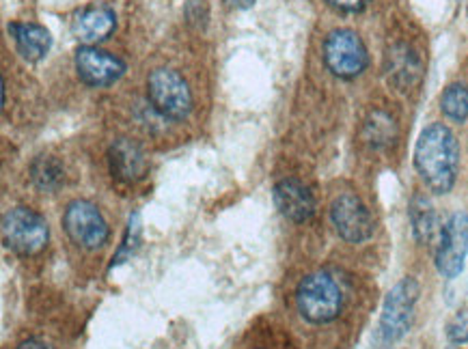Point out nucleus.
Returning <instances> with one entry per match:
<instances>
[{"label": "nucleus", "mask_w": 468, "mask_h": 349, "mask_svg": "<svg viewBox=\"0 0 468 349\" xmlns=\"http://www.w3.org/2000/svg\"><path fill=\"white\" fill-rule=\"evenodd\" d=\"M147 99L160 116L181 121L192 110V93L188 82L175 69H153L147 78Z\"/></svg>", "instance_id": "4"}, {"label": "nucleus", "mask_w": 468, "mask_h": 349, "mask_svg": "<svg viewBox=\"0 0 468 349\" xmlns=\"http://www.w3.org/2000/svg\"><path fill=\"white\" fill-rule=\"evenodd\" d=\"M468 257V214L455 212L443 225L436 248V270L443 279L454 280L464 271Z\"/></svg>", "instance_id": "7"}, {"label": "nucleus", "mask_w": 468, "mask_h": 349, "mask_svg": "<svg viewBox=\"0 0 468 349\" xmlns=\"http://www.w3.org/2000/svg\"><path fill=\"white\" fill-rule=\"evenodd\" d=\"M440 110L447 119L455 124H464L468 119V87L464 85H449L440 96Z\"/></svg>", "instance_id": "19"}, {"label": "nucleus", "mask_w": 468, "mask_h": 349, "mask_svg": "<svg viewBox=\"0 0 468 349\" xmlns=\"http://www.w3.org/2000/svg\"><path fill=\"white\" fill-rule=\"evenodd\" d=\"M330 223L344 242L362 243L373 235V218L356 194L341 192L330 203Z\"/></svg>", "instance_id": "9"}, {"label": "nucleus", "mask_w": 468, "mask_h": 349, "mask_svg": "<svg viewBox=\"0 0 468 349\" xmlns=\"http://www.w3.org/2000/svg\"><path fill=\"white\" fill-rule=\"evenodd\" d=\"M108 166L115 179L136 184L147 173V158L134 141L119 138L108 149Z\"/></svg>", "instance_id": "13"}, {"label": "nucleus", "mask_w": 468, "mask_h": 349, "mask_svg": "<svg viewBox=\"0 0 468 349\" xmlns=\"http://www.w3.org/2000/svg\"><path fill=\"white\" fill-rule=\"evenodd\" d=\"M65 169L54 155H37L31 164V181L41 192H52L63 184Z\"/></svg>", "instance_id": "18"}, {"label": "nucleus", "mask_w": 468, "mask_h": 349, "mask_svg": "<svg viewBox=\"0 0 468 349\" xmlns=\"http://www.w3.org/2000/svg\"><path fill=\"white\" fill-rule=\"evenodd\" d=\"M408 216H410V225H412V235L415 240L421 243H429L432 237L436 235V226H438V218H436V209H434L432 201L423 194H415L410 198V207H408Z\"/></svg>", "instance_id": "16"}, {"label": "nucleus", "mask_w": 468, "mask_h": 349, "mask_svg": "<svg viewBox=\"0 0 468 349\" xmlns=\"http://www.w3.org/2000/svg\"><path fill=\"white\" fill-rule=\"evenodd\" d=\"M18 349H52V347L40 339H29V341H22Z\"/></svg>", "instance_id": "23"}, {"label": "nucleus", "mask_w": 468, "mask_h": 349, "mask_svg": "<svg viewBox=\"0 0 468 349\" xmlns=\"http://www.w3.org/2000/svg\"><path fill=\"white\" fill-rule=\"evenodd\" d=\"M227 3L235 9H249V7H252V5H255V0H227Z\"/></svg>", "instance_id": "24"}, {"label": "nucleus", "mask_w": 468, "mask_h": 349, "mask_svg": "<svg viewBox=\"0 0 468 349\" xmlns=\"http://www.w3.org/2000/svg\"><path fill=\"white\" fill-rule=\"evenodd\" d=\"M324 63L333 76L341 80H354L367 69L369 54L354 31L337 29L324 41Z\"/></svg>", "instance_id": "6"}, {"label": "nucleus", "mask_w": 468, "mask_h": 349, "mask_svg": "<svg viewBox=\"0 0 468 349\" xmlns=\"http://www.w3.org/2000/svg\"><path fill=\"white\" fill-rule=\"evenodd\" d=\"M362 138L372 149H387L398 138V124L384 110H373L362 125Z\"/></svg>", "instance_id": "17"}, {"label": "nucleus", "mask_w": 468, "mask_h": 349, "mask_svg": "<svg viewBox=\"0 0 468 349\" xmlns=\"http://www.w3.org/2000/svg\"><path fill=\"white\" fill-rule=\"evenodd\" d=\"M272 201L277 205L279 214L283 218H288L289 223L302 225L307 220L313 218L316 214V198L313 192L302 184L300 179L288 177V179H280L277 186L272 188Z\"/></svg>", "instance_id": "11"}, {"label": "nucleus", "mask_w": 468, "mask_h": 349, "mask_svg": "<svg viewBox=\"0 0 468 349\" xmlns=\"http://www.w3.org/2000/svg\"><path fill=\"white\" fill-rule=\"evenodd\" d=\"M296 308L309 324H330L344 310V291L328 271H313L296 287Z\"/></svg>", "instance_id": "2"}, {"label": "nucleus", "mask_w": 468, "mask_h": 349, "mask_svg": "<svg viewBox=\"0 0 468 349\" xmlns=\"http://www.w3.org/2000/svg\"><path fill=\"white\" fill-rule=\"evenodd\" d=\"M415 169L423 184L436 194H447L455 186L460 169L458 138L445 124H432L418 134Z\"/></svg>", "instance_id": "1"}, {"label": "nucleus", "mask_w": 468, "mask_h": 349, "mask_svg": "<svg viewBox=\"0 0 468 349\" xmlns=\"http://www.w3.org/2000/svg\"><path fill=\"white\" fill-rule=\"evenodd\" d=\"M9 35L14 37L20 57L29 63L41 60L52 46L50 32L41 24H32V22H14V24H9Z\"/></svg>", "instance_id": "15"}, {"label": "nucleus", "mask_w": 468, "mask_h": 349, "mask_svg": "<svg viewBox=\"0 0 468 349\" xmlns=\"http://www.w3.org/2000/svg\"><path fill=\"white\" fill-rule=\"evenodd\" d=\"M445 332H447V339L454 345H464V343H468V310H460L458 315H454Z\"/></svg>", "instance_id": "21"}, {"label": "nucleus", "mask_w": 468, "mask_h": 349, "mask_svg": "<svg viewBox=\"0 0 468 349\" xmlns=\"http://www.w3.org/2000/svg\"><path fill=\"white\" fill-rule=\"evenodd\" d=\"M63 226L69 240L85 251H97L110 237L108 223L89 201H71L63 214Z\"/></svg>", "instance_id": "8"}, {"label": "nucleus", "mask_w": 468, "mask_h": 349, "mask_svg": "<svg viewBox=\"0 0 468 349\" xmlns=\"http://www.w3.org/2000/svg\"><path fill=\"white\" fill-rule=\"evenodd\" d=\"M3 233L5 248L11 253L22 254V257H32L46 248L50 229L43 216H40L31 207H14L3 216Z\"/></svg>", "instance_id": "3"}, {"label": "nucleus", "mask_w": 468, "mask_h": 349, "mask_svg": "<svg viewBox=\"0 0 468 349\" xmlns=\"http://www.w3.org/2000/svg\"><path fill=\"white\" fill-rule=\"evenodd\" d=\"M421 287L412 276L401 279L387 293L380 313V335L387 343H398L408 335L415 321V307L418 302Z\"/></svg>", "instance_id": "5"}, {"label": "nucleus", "mask_w": 468, "mask_h": 349, "mask_svg": "<svg viewBox=\"0 0 468 349\" xmlns=\"http://www.w3.org/2000/svg\"><path fill=\"white\" fill-rule=\"evenodd\" d=\"M74 65L80 80L96 88L115 85L125 74L124 60L96 46H82L76 50Z\"/></svg>", "instance_id": "10"}, {"label": "nucleus", "mask_w": 468, "mask_h": 349, "mask_svg": "<svg viewBox=\"0 0 468 349\" xmlns=\"http://www.w3.org/2000/svg\"><path fill=\"white\" fill-rule=\"evenodd\" d=\"M115 26H117V15L113 9L102 7V5L82 9L71 22V31L85 46H96V43L108 39L113 35Z\"/></svg>", "instance_id": "14"}, {"label": "nucleus", "mask_w": 468, "mask_h": 349, "mask_svg": "<svg viewBox=\"0 0 468 349\" xmlns=\"http://www.w3.org/2000/svg\"><path fill=\"white\" fill-rule=\"evenodd\" d=\"M384 74L387 80L399 91H410L423 78V60L408 43H395L384 57Z\"/></svg>", "instance_id": "12"}, {"label": "nucleus", "mask_w": 468, "mask_h": 349, "mask_svg": "<svg viewBox=\"0 0 468 349\" xmlns=\"http://www.w3.org/2000/svg\"><path fill=\"white\" fill-rule=\"evenodd\" d=\"M141 243V216L139 214H132L128 220V229H125L124 242H121L117 254L113 257V263H110V270L117 268V265L125 263L128 259H132V254L136 253Z\"/></svg>", "instance_id": "20"}, {"label": "nucleus", "mask_w": 468, "mask_h": 349, "mask_svg": "<svg viewBox=\"0 0 468 349\" xmlns=\"http://www.w3.org/2000/svg\"><path fill=\"white\" fill-rule=\"evenodd\" d=\"M447 349H460V347H458V345H454V343H451V345H449Z\"/></svg>", "instance_id": "25"}, {"label": "nucleus", "mask_w": 468, "mask_h": 349, "mask_svg": "<svg viewBox=\"0 0 468 349\" xmlns=\"http://www.w3.org/2000/svg\"><path fill=\"white\" fill-rule=\"evenodd\" d=\"M330 7L344 11V14H359L367 7L369 0H326Z\"/></svg>", "instance_id": "22"}]
</instances>
